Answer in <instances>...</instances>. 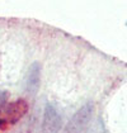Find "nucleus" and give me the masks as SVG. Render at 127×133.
Returning a JSON list of instances; mask_svg holds the SVG:
<instances>
[{"label": "nucleus", "mask_w": 127, "mask_h": 133, "mask_svg": "<svg viewBox=\"0 0 127 133\" xmlns=\"http://www.w3.org/2000/svg\"><path fill=\"white\" fill-rule=\"evenodd\" d=\"M85 133H99L98 131H94V129H89L88 132H85Z\"/></svg>", "instance_id": "6"}, {"label": "nucleus", "mask_w": 127, "mask_h": 133, "mask_svg": "<svg viewBox=\"0 0 127 133\" xmlns=\"http://www.w3.org/2000/svg\"><path fill=\"white\" fill-rule=\"evenodd\" d=\"M93 104L92 103H86L83 105L78 112L74 114V117L71 118V121L67 124L66 133H85L86 127L89 125V122L92 121V115H93Z\"/></svg>", "instance_id": "1"}, {"label": "nucleus", "mask_w": 127, "mask_h": 133, "mask_svg": "<svg viewBox=\"0 0 127 133\" xmlns=\"http://www.w3.org/2000/svg\"><path fill=\"white\" fill-rule=\"evenodd\" d=\"M5 104H7V94L5 91H0V115L5 109Z\"/></svg>", "instance_id": "5"}, {"label": "nucleus", "mask_w": 127, "mask_h": 133, "mask_svg": "<svg viewBox=\"0 0 127 133\" xmlns=\"http://www.w3.org/2000/svg\"><path fill=\"white\" fill-rule=\"evenodd\" d=\"M28 110V105L24 100H17V102L11 103L10 105L5 107L4 112L0 117H3L1 119L5 121L7 123H17L23 115Z\"/></svg>", "instance_id": "3"}, {"label": "nucleus", "mask_w": 127, "mask_h": 133, "mask_svg": "<svg viewBox=\"0 0 127 133\" xmlns=\"http://www.w3.org/2000/svg\"><path fill=\"white\" fill-rule=\"evenodd\" d=\"M40 81H41V67L38 62H34L29 67L28 80H27V91L29 94H34L40 88Z\"/></svg>", "instance_id": "4"}, {"label": "nucleus", "mask_w": 127, "mask_h": 133, "mask_svg": "<svg viewBox=\"0 0 127 133\" xmlns=\"http://www.w3.org/2000/svg\"><path fill=\"white\" fill-rule=\"evenodd\" d=\"M61 115L51 104H47L43 113L42 131L43 133H59L61 129Z\"/></svg>", "instance_id": "2"}]
</instances>
